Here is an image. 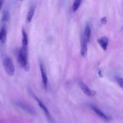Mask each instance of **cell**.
<instances>
[{
    "label": "cell",
    "instance_id": "cell-1",
    "mask_svg": "<svg viewBox=\"0 0 123 123\" xmlns=\"http://www.w3.org/2000/svg\"><path fill=\"white\" fill-rule=\"evenodd\" d=\"M17 58H18V63L19 64L20 67L25 70H28L29 65L28 61L27 49L22 48L18 52Z\"/></svg>",
    "mask_w": 123,
    "mask_h": 123
},
{
    "label": "cell",
    "instance_id": "cell-2",
    "mask_svg": "<svg viewBox=\"0 0 123 123\" xmlns=\"http://www.w3.org/2000/svg\"><path fill=\"white\" fill-rule=\"evenodd\" d=\"M3 66L5 70L10 76H13L14 73L15 68L12 59L8 56H5L3 59Z\"/></svg>",
    "mask_w": 123,
    "mask_h": 123
},
{
    "label": "cell",
    "instance_id": "cell-3",
    "mask_svg": "<svg viewBox=\"0 0 123 123\" xmlns=\"http://www.w3.org/2000/svg\"><path fill=\"white\" fill-rule=\"evenodd\" d=\"M15 105L17 107L20 108L22 110L25 111L28 114H31V115H34L36 114V111H35L34 109L31 106L28 105L27 103H24V102H17L15 103Z\"/></svg>",
    "mask_w": 123,
    "mask_h": 123
},
{
    "label": "cell",
    "instance_id": "cell-4",
    "mask_svg": "<svg viewBox=\"0 0 123 123\" xmlns=\"http://www.w3.org/2000/svg\"><path fill=\"white\" fill-rule=\"evenodd\" d=\"M35 98H36V100H37V103H38V105H39L40 108H41V109H42V110L43 111V112L44 113V114H45V115L46 116L47 118L48 119V120L49 121V122H50V123H53L52 118V117H51V115H50V113H49V111H48V109H47V108L46 107V106L44 105V103H43V102H42V101L39 99V98H37V97H35Z\"/></svg>",
    "mask_w": 123,
    "mask_h": 123
},
{
    "label": "cell",
    "instance_id": "cell-5",
    "mask_svg": "<svg viewBox=\"0 0 123 123\" xmlns=\"http://www.w3.org/2000/svg\"><path fill=\"white\" fill-rule=\"evenodd\" d=\"M40 68L42 82H43L44 88L46 90L47 88H48V77H47L46 72V70L45 68H44V64L42 62H40Z\"/></svg>",
    "mask_w": 123,
    "mask_h": 123
},
{
    "label": "cell",
    "instance_id": "cell-6",
    "mask_svg": "<svg viewBox=\"0 0 123 123\" xmlns=\"http://www.w3.org/2000/svg\"><path fill=\"white\" fill-rule=\"evenodd\" d=\"M79 86H80V89L82 90V91L84 92V93L85 94H86V96H94L96 94V92H94V91H92L91 90L87 85L83 83L82 82H79Z\"/></svg>",
    "mask_w": 123,
    "mask_h": 123
},
{
    "label": "cell",
    "instance_id": "cell-7",
    "mask_svg": "<svg viewBox=\"0 0 123 123\" xmlns=\"http://www.w3.org/2000/svg\"><path fill=\"white\" fill-rule=\"evenodd\" d=\"M91 109H92L94 112H95V114H97V115L98 117H99L100 118L103 119V120H106V121H108V120H110V118L107 115H106L104 112L102 111L99 108H98L97 107H96L94 105H91Z\"/></svg>",
    "mask_w": 123,
    "mask_h": 123
},
{
    "label": "cell",
    "instance_id": "cell-8",
    "mask_svg": "<svg viewBox=\"0 0 123 123\" xmlns=\"http://www.w3.org/2000/svg\"><path fill=\"white\" fill-rule=\"evenodd\" d=\"M97 42L104 50H106L109 44V40L106 37H102L97 40Z\"/></svg>",
    "mask_w": 123,
    "mask_h": 123
},
{
    "label": "cell",
    "instance_id": "cell-9",
    "mask_svg": "<svg viewBox=\"0 0 123 123\" xmlns=\"http://www.w3.org/2000/svg\"><path fill=\"white\" fill-rule=\"evenodd\" d=\"M87 43L88 42L85 40L84 36L81 40V44H80V54L82 56H84L87 52Z\"/></svg>",
    "mask_w": 123,
    "mask_h": 123
},
{
    "label": "cell",
    "instance_id": "cell-10",
    "mask_svg": "<svg viewBox=\"0 0 123 123\" xmlns=\"http://www.w3.org/2000/svg\"><path fill=\"white\" fill-rule=\"evenodd\" d=\"M35 8H36V6L34 5H31L30 6L28 12L27 16H26V20L28 22H30L32 20L35 13Z\"/></svg>",
    "mask_w": 123,
    "mask_h": 123
},
{
    "label": "cell",
    "instance_id": "cell-11",
    "mask_svg": "<svg viewBox=\"0 0 123 123\" xmlns=\"http://www.w3.org/2000/svg\"><path fill=\"white\" fill-rule=\"evenodd\" d=\"M6 38H7V30L6 26H2L0 31V42L1 44H4L6 42Z\"/></svg>",
    "mask_w": 123,
    "mask_h": 123
},
{
    "label": "cell",
    "instance_id": "cell-12",
    "mask_svg": "<svg viewBox=\"0 0 123 123\" xmlns=\"http://www.w3.org/2000/svg\"><path fill=\"white\" fill-rule=\"evenodd\" d=\"M91 28H90V26L89 24H87V25L85 26V30H84V38H85L86 41L88 42H89L90 39V37H91Z\"/></svg>",
    "mask_w": 123,
    "mask_h": 123
},
{
    "label": "cell",
    "instance_id": "cell-13",
    "mask_svg": "<svg viewBox=\"0 0 123 123\" xmlns=\"http://www.w3.org/2000/svg\"><path fill=\"white\" fill-rule=\"evenodd\" d=\"M22 48H24V49H27L28 39V36L26 33V31H25L24 29L22 30Z\"/></svg>",
    "mask_w": 123,
    "mask_h": 123
},
{
    "label": "cell",
    "instance_id": "cell-14",
    "mask_svg": "<svg viewBox=\"0 0 123 123\" xmlns=\"http://www.w3.org/2000/svg\"><path fill=\"white\" fill-rule=\"evenodd\" d=\"M81 3L82 1H80V0H76V1H74V2L73 4V7H72L73 12H76V11L78 10V9L80 7V4Z\"/></svg>",
    "mask_w": 123,
    "mask_h": 123
},
{
    "label": "cell",
    "instance_id": "cell-15",
    "mask_svg": "<svg viewBox=\"0 0 123 123\" xmlns=\"http://www.w3.org/2000/svg\"><path fill=\"white\" fill-rule=\"evenodd\" d=\"M8 12L7 11V9H5L3 11V13H2V21L5 22L8 20Z\"/></svg>",
    "mask_w": 123,
    "mask_h": 123
},
{
    "label": "cell",
    "instance_id": "cell-16",
    "mask_svg": "<svg viewBox=\"0 0 123 123\" xmlns=\"http://www.w3.org/2000/svg\"><path fill=\"white\" fill-rule=\"evenodd\" d=\"M115 80H116L117 83L118 84L119 86L123 88V78H120V77H117L115 78Z\"/></svg>",
    "mask_w": 123,
    "mask_h": 123
},
{
    "label": "cell",
    "instance_id": "cell-17",
    "mask_svg": "<svg viewBox=\"0 0 123 123\" xmlns=\"http://www.w3.org/2000/svg\"><path fill=\"white\" fill-rule=\"evenodd\" d=\"M107 22V20H106V17H104V18H103L102 19V22L103 24H105Z\"/></svg>",
    "mask_w": 123,
    "mask_h": 123
}]
</instances>
